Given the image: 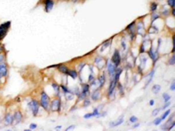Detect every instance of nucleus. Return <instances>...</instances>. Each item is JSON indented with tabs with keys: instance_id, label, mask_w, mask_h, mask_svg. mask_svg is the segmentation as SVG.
I'll return each mask as SVG.
<instances>
[{
	"instance_id": "nucleus-1",
	"label": "nucleus",
	"mask_w": 175,
	"mask_h": 131,
	"mask_svg": "<svg viewBox=\"0 0 175 131\" xmlns=\"http://www.w3.org/2000/svg\"><path fill=\"white\" fill-rule=\"evenodd\" d=\"M40 106L43 108L44 110L48 111L49 108H50V99H49V96L47 95L46 92L42 91L41 94H40V102H39Z\"/></svg>"
},
{
	"instance_id": "nucleus-2",
	"label": "nucleus",
	"mask_w": 175,
	"mask_h": 131,
	"mask_svg": "<svg viewBox=\"0 0 175 131\" xmlns=\"http://www.w3.org/2000/svg\"><path fill=\"white\" fill-rule=\"evenodd\" d=\"M90 94V85L88 83H82L81 84V91L77 94L79 100H84L87 98Z\"/></svg>"
},
{
	"instance_id": "nucleus-3",
	"label": "nucleus",
	"mask_w": 175,
	"mask_h": 131,
	"mask_svg": "<svg viewBox=\"0 0 175 131\" xmlns=\"http://www.w3.org/2000/svg\"><path fill=\"white\" fill-rule=\"evenodd\" d=\"M28 106H29V108H30V110L32 111L33 115L36 116V115H37V113H38V110H39V106H40L39 102H38V101H36L35 99H32V100L28 103Z\"/></svg>"
},
{
	"instance_id": "nucleus-4",
	"label": "nucleus",
	"mask_w": 175,
	"mask_h": 131,
	"mask_svg": "<svg viewBox=\"0 0 175 131\" xmlns=\"http://www.w3.org/2000/svg\"><path fill=\"white\" fill-rule=\"evenodd\" d=\"M10 24H11V22L8 21V22H5V23L0 25V40H2V39L4 38V36L6 35L7 30H8L9 27H10Z\"/></svg>"
},
{
	"instance_id": "nucleus-5",
	"label": "nucleus",
	"mask_w": 175,
	"mask_h": 131,
	"mask_svg": "<svg viewBox=\"0 0 175 131\" xmlns=\"http://www.w3.org/2000/svg\"><path fill=\"white\" fill-rule=\"evenodd\" d=\"M148 55H149V57H150L152 59V61H153V65H155L156 61H157L158 58H159V53H158L157 50L154 49V47H153L152 45H151V47H150V49H149V51H148Z\"/></svg>"
},
{
	"instance_id": "nucleus-6",
	"label": "nucleus",
	"mask_w": 175,
	"mask_h": 131,
	"mask_svg": "<svg viewBox=\"0 0 175 131\" xmlns=\"http://www.w3.org/2000/svg\"><path fill=\"white\" fill-rule=\"evenodd\" d=\"M106 67H107V71H108V74L111 76V77H113L114 76V74H115V71H116V68L117 66L111 61V60H109L108 62H107V64H106Z\"/></svg>"
},
{
	"instance_id": "nucleus-7",
	"label": "nucleus",
	"mask_w": 175,
	"mask_h": 131,
	"mask_svg": "<svg viewBox=\"0 0 175 131\" xmlns=\"http://www.w3.org/2000/svg\"><path fill=\"white\" fill-rule=\"evenodd\" d=\"M111 61L116 65L117 67H119V65L121 64V56H120V52L118 50H115L113 55H112V58H111Z\"/></svg>"
},
{
	"instance_id": "nucleus-8",
	"label": "nucleus",
	"mask_w": 175,
	"mask_h": 131,
	"mask_svg": "<svg viewBox=\"0 0 175 131\" xmlns=\"http://www.w3.org/2000/svg\"><path fill=\"white\" fill-rule=\"evenodd\" d=\"M60 107H61V101L60 99H54L51 103H50V109L52 111H60Z\"/></svg>"
},
{
	"instance_id": "nucleus-9",
	"label": "nucleus",
	"mask_w": 175,
	"mask_h": 131,
	"mask_svg": "<svg viewBox=\"0 0 175 131\" xmlns=\"http://www.w3.org/2000/svg\"><path fill=\"white\" fill-rule=\"evenodd\" d=\"M8 73V68L5 63H0V78L1 77H6Z\"/></svg>"
},
{
	"instance_id": "nucleus-10",
	"label": "nucleus",
	"mask_w": 175,
	"mask_h": 131,
	"mask_svg": "<svg viewBox=\"0 0 175 131\" xmlns=\"http://www.w3.org/2000/svg\"><path fill=\"white\" fill-rule=\"evenodd\" d=\"M3 120H4L5 125H11V124L14 123V117H13V115L11 113H6Z\"/></svg>"
},
{
	"instance_id": "nucleus-11",
	"label": "nucleus",
	"mask_w": 175,
	"mask_h": 131,
	"mask_svg": "<svg viewBox=\"0 0 175 131\" xmlns=\"http://www.w3.org/2000/svg\"><path fill=\"white\" fill-rule=\"evenodd\" d=\"M54 6V1L53 0H45L44 1V8H45V11L50 12L52 10Z\"/></svg>"
},
{
	"instance_id": "nucleus-12",
	"label": "nucleus",
	"mask_w": 175,
	"mask_h": 131,
	"mask_svg": "<svg viewBox=\"0 0 175 131\" xmlns=\"http://www.w3.org/2000/svg\"><path fill=\"white\" fill-rule=\"evenodd\" d=\"M13 117H14V123L17 125L22 121V113L20 111H16Z\"/></svg>"
},
{
	"instance_id": "nucleus-13",
	"label": "nucleus",
	"mask_w": 175,
	"mask_h": 131,
	"mask_svg": "<svg viewBox=\"0 0 175 131\" xmlns=\"http://www.w3.org/2000/svg\"><path fill=\"white\" fill-rule=\"evenodd\" d=\"M100 95H101V93H100V88H97V89H95L93 92H92V94H91V99L94 100V101H97V100L100 99Z\"/></svg>"
},
{
	"instance_id": "nucleus-14",
	"label": "nucleus",
	"mask_w": 175,
	"mask_h": 131,
	"mask_svg": "<svg viewBox=\"0 0 175 131\" xmlns=\"http://www.w3.org/2000/svg\"><path fill=\"white\" fill-rule=\"evenodd\" d=\"M98 81H99V84H100V88H102L104 86L105 82H106V74L105 72H102L98 78Z\"/></svg>"
},
{
	"instance_id": "nucleus-15",
	"label": "nucleus",
	"mask_w": 175,
	"mask_h": 131,
	"mask_svg": "<svg viewBox=\"0 0 175 131\" xmlns=\"http://www.w3.org/2000/svg\"><path fill=\"white\" fill-rule=\"evenodd\" d=\"M123 122H124L123 116H121V118H119V119L117 120V121H115V122H110V123H109V125H110L111 127H116V126H119V125H121V124H122Z\"/></svg>"
},
{
	"instance_id": "nucleus-16",
	"label": "nucleus",
	"mask_w": 175,
	"mask_h": 131,
	"mask_svg": "<svg viewBox=\"0 0 175 131\" xmlns=\"http://www.w3.org/2000/svg\"><path fill=\"white\" fill-rule=\"evenodd\" d=\"M58 70L59 72L61 73H64V74H67V71H68V67L65 65V64H58Z\"/></svg>"
},
{
	"instance_id": "nucleus-17",
	"label": "nucleus",
	"mask_w": 175,
	"mask_h": 131,
	"mask_svg": "<svg viewBox=\"0 0 175 131\" xmlns=\"http://www.w3.org/2000/svg\"><path fill=\"white\" fill-rule=\"evenodd\" d=\"M160 90H161V86H160L159 84H154L151 88V91L154 93V94L159 93V92H160Z\"/></svg>"
},
{
	"instance_id": "nucleus-18",
	"label": "nucleus",
	"mask_w": 175,
	"mask_h": 131,
	"mask_svg": "<svg viewBox=\"0 0 175 131\" xmlns=\"http://www.w3.org/2000/svg\"><path fill=\"white\" fill-rule=\"evenodd\" d=\"M67 74L69 75L70 77H72L73 79H76L77 78V76H78V72L76 71V70H74V69H68V71H67Z\"/></svg>"
},
{
	"instance_id": "nucleus-19",
	"label": "nucleus",
	"mask_w": 175,
	"mask_h": 131,
	"mask_svg": "<svg viewBox=\"0 0 175 131\" xmlns=\"http://www.w3.org/2000/svg\"><path fill=\"white\" fill-rule=\"evenodd\" d=\"M154 73H155V70H154V69H152V71H150V73H149V75H148L149 77H148V80L146 81V84H145V87H146V86H148V85H149V83H150V82L152 81V79H153V76H154Z\"/></svg>"
},
{
	"instance_id": "nucleus-20",
	"label": "nucleus",
	"mask_w": 175,
	"mask_h": 131,
	"mask_svg": "<svg viewBox=\"0 0 175 131\" xmlns=\"http://www.w3.org/2000/svg\"><path fill=\"white\" fill-rule=\"evenodd\" d=\"M157 7H158V4H157L156 2H151V3H150V11L151 12L156 11Z\"/></svg>"
},
{
	"instance_id": "nucleus-21",
	"label": "nucleus",
	"mask_w": 175,
	"mask_h": 131,
	"mask_svg": "<svg viewBox=\"0 0 175 131\" xmlns=\"http://www.w3.org/2000/svg\"><path fill=\"white\" fill-rule=\"evenodd\" d=\"M60 88H61V90L63 91V93H68V92H71V90L70 89H68V87L67 86H65V85H60Z\"/></svg>"
},
{
	"instance_id": "nucleus-22",
	"label": "nucleus",
	"mask_w": 175,
	"mask_h": 131,
	"mask_svg": "<svg viewBox=\"0 0 175 131\" xmlns=\"http://www.w3.org/2000/svg\"><path fill=\"white\" fill-rule=\"evenodd\" d=\"M169 114H170V110H169V109H167V110H166V111L164 112L163 114H162V116H161L160 118H161L162 120L166 119V118H167V117L169 116Z\"/></svg>"
},
{
	"instance_id": "nucleus-23",
	"label": "nucleus",
	"mask_w": 175,
	"mask_h": 131,
	"mask_svg": "<svg viewBox=\"0 0 175 131\" xmlns=\"http://www.w3.org/2000/svg\"><path fill=\"white\" fill-rule=\"evenodd\" d=\"M162 98H163L164 102H167V101H170V98H171V96L169 95V94H167V93H163Z\"/></svg>"
},
{
	"instance_id": "nucleus-24",
	"label": "nucleus",
	"mask_w": 175,
	"mask_h": 131,
	"mask_svg": "<svg viewBox=\"0 0 175 131\" xmlns=\"http://www.w3.org/2000/svg\"><path fill=\"white\" fill-rule=\"evenodd\" d=\"M161 122H162V119H161V118H156V119L153 121V124L156 125V126H158V125L161 124Z\"/></svg>"
},
{
	"instance_id": "nucleus-25",
	"label": "nucleus",
	"mask_w": 175,
	"mask_h": 131,
	"mask_svg": "<svg viewBox=\"0 0 175 131\" xmlns=\"http://www.w3.org/2000/svg\"><path fill=\"white\" fill-rule=\"evenodd\" d=\"M167 4L171 6V8H175V0H167Z\"/></svg>"
},
{
	"instance_id": "nucleus-26",
	"label": "nucleus",
	"mask_w": 175,
	"mask_h": 131,
	"mask_svg": "<svg viewBox=\"0 0 175 131\" xmlns=\"http://www.w3.org/2000/svg\"><path fill=\"white\" fill-rule=\"evenodd\" d=\"M52 87H53V89L56 91V92H59V89H60V86H59L58 84L56 83H52Z\"/></svg>"
},
{
	"instance_id": "nucleus-27",
	"label": "nucleus",
	"mask_w": 175,
	"mask_h": 131,
	"mask_svg": "<svg viewBox=\"0 0 175 131\" xmlns=\"http://www.w3.org/2000/svg\"><path fill=\"white\" fill-rule=\"evenodd\" d=\"M129 121H130L131 123H135V122H137V121H138V118H137L136 116H131V117H130V119H129Z\"/></svg>"
},
{
	"instance_id": "nucleus-28",
	"label": "nucleus",
	"mask_w": 175,
	"mask_h": 131,
	"mask_svg": "<svg viewBox=\"0 0 175 131\" xmlns=\"http://www.w3.org/2000/svg\"><path fill=\"white\" fill-rule=\"evenodd\" d=\"M174 59H175L174 55H172L171 58L168 60V64H169V65H174Z\"/></svg>"
},
{
	"instance_id": "nucleus-29",
	"label": "nucleus",
	"mask_w": 175,
	"mask_h": 131,
	"mask_svg": "<svg viewBox=\"0 0 175 131\" xmlns=\"http://www.w3.org/2000/svg\"><path fill=\"white\" fill-rule=\"evenodd\" d=\"M89 105H90V100H88L87 98H85V99H84V105H83V106H84V107H87V106H89Z\"/></svg>"
},
{
	"instance_id": "nucleus-30",
	"label": "nucleus",
	"mask_w": 175,
	"mask_h": 131,
	"mask_svg": "<svg viewBox=\"0 0 175 131\" xmlns=\"http://www.w3.org/2000/svg\"><path fill=\"white\" fill-rule=\"evenodd\" d=\"M161 109L160 108H157V109H154L153 110V112H152V116H156L158 113H159V111H160Z\"/></svg>"
},
{
	"instance_id": "nucleus-31",
	"label": "nucleus",
	"mask_w": 175,
	"mask_h": 131,
	"mask_svg": "<svg viewBox=\"0 0 175 131\" xmlns=\"http://www.w3.org/2000/svg\"><path fill=\"white\" fill-rule=\"evenodd\" d=\"M159 18V15L158 14H153L151 16V22H153L154 20H156V19H158Z\"/></svg>"
},
{
	"instance_id": "nucleus-32",
	"label": "nucleus",
	"mask_w": 175,
	"mask_h": 131,
	"mask_svg": "<svg viewBox=\"0 0 175 131\" xmlns=\"http://www.w3.org/2000/svg\"><path fill=\"white\" fill-rule=\"evenodd\" d=\"M91 117H93V113H87V114L84 115L85 119H88V118H91Z\"/></svg>"
},
{
	"instance_id": "nucleus-33",
	"label": "nucleus",
	"mask_w": 175,
	"mask_h": 131,
	"mask_svg": "<svg viewBox=\"0 0 175 131\" xmlns=\"http://www.w3.org/2000/svg\"><path fill=\"white\" fill-rule=\"evenodd\" d=\"M29 128H30V130H34V129H36V128H37V125H36L35 123H32V124H30Z\"/></svg>"
},
{
	"instance_id": "nucleus-34",
	"label": "nucleus",
	"mask_w": 175,
	"mask_h": 131,
	"mask_svg": "<svg viewBox=\"0 0 175 131\" xmlns=\"http://www.w3.org/2000/svg\"><path fill=\"white\" fill-rule=\"evenodd\" d=\"M170 106V102L169 101H167V102H165V104H164V106L162 108H160V109H166L167 107H169Z\"/></svg>"
},
{
	"instance_id": "nucleus-35",
	"label": "nucleus",
	"mask_w": 175,
	"mask_h": 131,
	"mask_svg": "<svg viewBox=\"0 0 175 131\" xmlns=\"http://www.w3.org/2000/svg\"><path fill=\"white\" fill-rule=\"evenodd\" d=\"M121 45H122L123 49H126V44H125V41H124V39L122 40V42H121Z\"/></svg>"
},
{
	"instance_id": "nucleus-36",
	"label": "nucleus",
	"mask_w": 175,
	"mask_h": 131,
	"mask_svg": "<svg viewBox=\"0 0 175 131\" xmlns=\"http://www.w3.org/2000/svg\"><path fill=\"white\" fill-rule=\"evenodd\" d=\"M75 128V126L74 125H72V126H69L68 128H66V131H69V130H73Z\"/></svg>"
},
{
	"instance_id": "nucleus-37",
	"label": "nucleus",
	"mask_w": 175,
	"mask_h": 131,
	"mask_svg": "<svg viewBox=\"0 0 175 131\" xmlns=\"http://www.w3.org/2000/svg\"><path fill=\"white\" fill-rule=\"evenodd\" d=\"M3 60H4V55H3V54H0V63H1Z\"/></svg>"
},
{
	"instance_id": "nucleus-38",
	"label": "nucleus",
	"mask_w": 175,
	"mask_h": 131,
	"mask_svg": "<svg viewBox=\"0 0 175 131\" xmlns=\"http://www.w3.org/2000/svg\"><path fill=\"white\" fill-rule=\"evenodd\" d=\"M172 91H174V89H175V85H174V82H172V84H171V88H170Z\"/></svg>"
},
{
	"instance_id": "nucleus-39",
	"label": "nucleus",
	"mask_w": 175,
	"mask_h": 131,
	"mask_svg": "<svg viewBox=\"0 0 175 131\" xmlns=\"http://www.w3.org/2000/svg\"><path fill=\"white\" fill-rule=\"evenodd\" d=\"M149 105H150V106H153V105H154V100H153V99L149 101Z\"/></svg>"
},
{
	"instance_id": "nucleus-40",
	"label": "nucleus",
	"mask_w": 175,
	"mask_h": 131,
	"mask_svg": "<svg viewBox=\"0 0 175 131\" xmlns=\"http://www.w3.org/2000/svg\"><path fill=\"white\" fill-rule=\"evenodd\" d=\"M137 127H139V123H136L135 122V124L133 125V128H137Z\"/></svg>"
},
{
	"instance_id": "nucleus-41",
	"label": "nucleus",
	"mask_w": 175,
	"mask_h": 131,
	"mask_svg": "<svg viewBox=\"0 0 175 131\" xmlns=\"http://www.w3.org/2000/svg\"><path fill=\"white\" fill-rule=\"evenodd\" d=\"M171 13H172V16L174 17V16H175V8H172V11H171Z\"/></svg>"
},
{
	"instance_id": "nucleus-42",
	"label": "nucleus",
	"mask_w": 175,
	"mask_h": 131,
	"mask_svg": "<svg viewBox=\"0 0 175 131\" xmlns=\"http://www.w3.org/2000/svg\"><path fill=\"white\" fill-rule=\"evenodd\" d=\"M61 128H62L61 126H56V127H55V130H60Z\"/></svg>"
},
{
	"instance_id": "nucleus-43",
	"label": "nucleus",
	"mask_w": 175,
	"mask_h": 131,
	"mask_svg": "<svg viewBox=\"0 0 175 131\" xmlns=\"http://www.w3.org/2000/svg\"><path fill=\"white\" fill-rule=\"evenodd\" d=\"M72 1H73V2H77L78 0H72Z\"/></svg>"
},
{
	"instance_id": "nucleus-44",
	"label": "nucleus",
	"mask_w": 175,
	"mask_h": 131,
	"mask_svg": "<svg viewBox=\"0 0 175 131\" xmlns=\"http://www.w3.org/2000/svg\"><path fill=\"white\" fill-rule=\"evenodd\" d=\"M0 120H1V119H0Z\"/></svg>"
}]
</instances>
